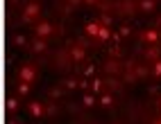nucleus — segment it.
I'll list each match as a JSON object with an SVG mask.
<instances>
[{"label": "nucleus", "instance_id": "nucleus-2", "mask_svg": "<svg viewBox=\"0 0 161 124\" xmlns=\"http://www.w3.org/2000/svg\"><path fill=\"white\" fill-rule=\"evenodd\" d=\"M143 7H145V9H152V7H154V2H152V0H145Z\"/></svg>", "mask_w": 161, "mask_h": 124}, {"label": "nucleus", "instance_id": "nucleus-3", "mask_svg": "<svg viewBox=\"0 0 161 124\" xmlns=\"http://www.w3.org/2000/svg\"><path fill=\"white\" fill-rule=\"evenodd\" d=\"M154 72H157V75H161V63H157V66H154Z\"/></svg>", "mask_w": 161, "mask_h": 124}, {"label": "nucleus", "instance_id": "nucleus-1", "mask_svg": "<svg viewBox=\"0 0 161 124\" xmlns=\"http://www.w3.org/2000/svg\"><path fill=\"white\" fill-rule=\"evenodd\" d=\"M32 77H34V72H32L30 68H25V70H23V79L27 81V79H32Z\"/></svg>", "mask_w": 161, "mask_h": 124}, {"label": "nucleus", "instance_id": "nucleus-4", "mask_svg": "<svg viewBox=\"0 0 161 124\" xmlns=\"http://www.w3.org/2000/svg\"><path fill=\"white\" fill-rule=\"evenodd\" d=\"M154 124H161V120H159V122H154Z\"/></svg>", "mask_w": 161, "mask_h": 124}]
</instances>
